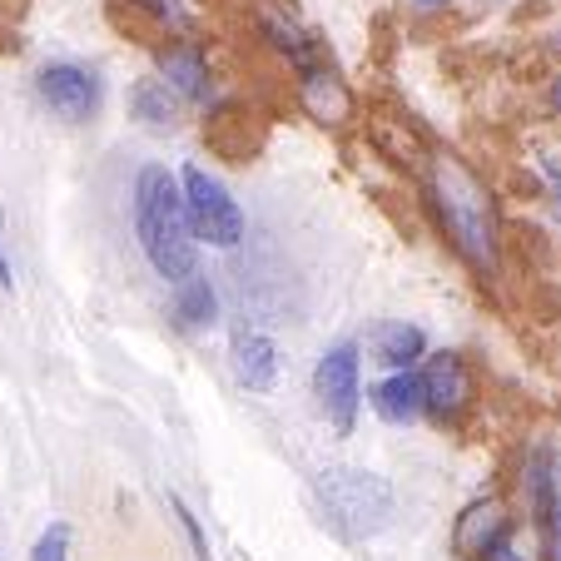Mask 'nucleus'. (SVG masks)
<instances>
[{"label": "nucleus", "mask_w": 561, "mask_h": 561, "mask_svg": "<svg viewBox=\"0 0 561 561\" xmlns=\"http://www.w3.org/2000/svg\"><path fill=\"white\" fill-rule=\"evenodd\" d=\"M135 233L149 268L164 284H184L199 259V233L190 224V199L184 184L164 164H145L135 174Z\"/></svg>", "instance_id": "obj_1"}, {"label": "nucleus", "mask_w": 561, "mask_h": 561, "mask_svg": "<svg viewBox=\"0 0 561 561\" xmlns=\"http://www.w3.org/2000/svg\"><path fill=\"white\" fill-rule=\"evenodd\" d=\"M427 190H433V209L457 254L477 274H497V214H492V194L482 190V180L467 164L437 154L427 170Z\"/></svg>", "instance_id": "obj_2"}, {"label": "nucleus", "mask_w": 561, "mask_h": 561, "mask_svg": "<svg viewBox=\"0 0 561 561\" xmlns=\"http://www.w3.org/2000/svg\"><path fill=\"white\" fill-rule=\"evenodd\" d=\"M323 492V512L333 517V527L343 537H373L388 527L392 517V488L378 472H358V467H333L318 477Z\"/></svg>", "instance_id": "obj_3"}, {"label": "nucleus", "mask_w": 561, "mask_h": 561, "mask_svg": "<svg viewBox=\"0 0 561 561\" xmlns=\"http://www.w3.org/2000/svg\"><path fill=\"white\" fill-rule=\"evenodd\" d=\"M180 184H184V199H190V224H194V233H199L204 244H214V249H233L239 239H244V209L229 199V190H224L214 174H204L199 164H190V170L180 174Z\"/></svg>", "instance_id": "obj_4"}, {"label": "nucleus", "mask_w": 561, "mask_h": 561, "mask_svg": "<svg viewBox=\"0 0 561 561\" xmlns=\"http://www.w3.org/2000/svg\"><path fill=\"white\" fill-rule=\"evenodd\" d=\"M313 392H318V408L329 417L339 433H353V417H358L363 403V363L353 343H339L318 358L313 368Z\"/></svg>", "instance_id": "obj_5"}, {"label": "nucleus", "mask_w": 561, "mask_h": 561, "mask_svg": "<svg viewBox=\"0 0 561 561\" xmlns=\"http://www.w3.org/2000/svg\"><path fill=\"white\" fill-rule=\"evenodd\" d=\"M35 90H41L45 105H50L60 119H70V125H85V119H95V110H100V80H95V70H85V65H70V60L45 65Z\"/></svg>", "instance_id": "obj_6"}, {"label": "nucleus", "mask_w": 561, "mask_h": 561, "mask_svg": "<svg viewBox=\"0 0 561 561\" xmlns=\"http://www.w3.org/2000/svg\"><path fill=\"white\" fill-rule=\"evenodd\" d=\"M512 537V517L507 507H502L497 497H477L472 507H462V517H457L453 527V551L462 561H492L497 557V547Z\"/></svg>", "instance_id": "obj_7"}, {"label": "nucleus", "mask_w": 561, "mask_h": 561, "mask_svg": "<svg viewBox=\"0 0 561 561\" xmlns=\"http://www.w3.org/2000/svg\"><path fill=\"white\" fill-rule=\"evenodd\" d=\"M423 392H427V413L457 423L467 413V403H472V373H467L462 353H447V348L433 353L423 363Z\"/></svg>", "instance_id": "obj_8"}, {"label": "nucleus", "mask_w": 561, "mask_h": 561, "mask_svg": "<svg viewBox=\"0 0 561 561\" xmlns=\"http://www.w3.org/2000/svg\"><path fill=\"white\" fill-rule=\"evenodd\" d=\"M531 522H537V537H541V557L561 561V482L551 457L531 462Z\"/></svg>", "instance_id": "obj_9"}, {"label": "nucleus", "mask_w": 561, "mask_h": 561, "mask_svg": "<svg viewBox=\"0 0 561 561\" xmlns=\"http://www.w3.org/2000/svg\"><path fill=\"white\" fill-rule=\"evenodd\" d=\"M373 413L382 417V423H392V427H408V423H417V417L427 413V392H423V373H413V368H398V373H388V378L373 388Z\"/></svg>", "instance_id": "obj_10"}, {"label": "nucleus", "mask_w": 561, "mask_h": 561, "mask_svg": "<svg viewBox=\"0 0 561 561\" xmlns=\"http://www.w3.org/2000/svg\"><path fill=\"white\" fill-rule=\"evenodd\" d=\"M368 348H373V363H382L388 373L398 368H417V358L427 353V339L417 323H398V318H388V323H378V329L368 333Z\"/></svg>", "instance_id": "obj_11"}, {"label": "nucleus", "mask_w": 561, "mask_h": 561, "mask_svg": "<svg viewBox=\"0 0 561 561\" xmlns=\"http://www.w3.org/2000/svg\"><path fill=\"white\" fill-rule=\"evenodd\" d=\"M233 368H239V382H249L254 392H268L278 378V348L268 333L244 329L233 339Z\"/></svg>", "instance_id": "obj_12"}, {"label": "nucleus", "mask_w": 561, "mask_h": 561, "mask_svg": "<svg viewBox=\"0 0 561 561\" xmlns=\"http://www.w3.org/2000/svg\"><path fill=\"white\" fill-rule=\"evenodd\" d=\"M304 105H308V115L318 119V125H343V119L353 115V95L343 90V80L339 75H329V70H318V65H308L304 70Z\"/></svg>", "instance_id": "obj_13"}, {"label": "nucleus", "mask_w": 561, "mask_h": 561, "mask_svg": "<svg viewBox=\"0 0 561 561\" xmlns=\"http://www.w3.org/2000/svg\"><path fill=\"white\" fill-rule=\"evenodd\" d=\"M180 90L170 85V80H154V75H145V80H135L129 85V115L145 119L149 129H170L174 119H180Z\"/></svg>", "instance_id": "obj_14"}, {"label": "nucleus", "mask_w": 561, "mask_h": 561, "mask_svg": "<svg viewBox=\"0 0 561 561\" xmlns=\"http://www.w3.org/2000/svg\"><path fill=\"white\" fill-rule=\"evenodd\" d=\"M159 65H164V80H170L184 100H194V105L209 100V65H204V55L194 50V45H170V50L159 55Z\"/></svg>", "instance_id": "obj_15"}, {"label": "nucleus", "mask_w": 561, "mask_h": 561, "mask_svg": "<svg viewBox=\"0 0 561 561\" xmlns=\"http://www.w3.org/2000/svg\"><path fill=\"white\" fill-rule=\"evenodd\" d=\"M174 318H180L184 329H204V323L219 318V298H214L209 278L190 274L184 284H174Z\"/></svg>", "instance_id": "obj_16"}, {"label": "nucleus", "mask_w": 561, "mask_h": 561, "mask_svg": "<svg viewBox=\"0 0 561 561\" xmlns=\"http://www.w3.org/2000/svg\"><path fill=\"white\" fill-rule=\"evenodd\" d=\"M65 551H70V527H65V522H50V527L41 531V541H35L31 561H65Z\"/></svg>", "instance_id": "obj_17"}, {"label": "nucleus", "mask_w": 561, "mask_h": 561, "mask_svg": "<svg viewBox=\"0 0 561 561\" xmlns=\"http://www.w3.org/2000/svg\"><path fill=\"white\" fill-rule=\"evenodd\" d=\"M170 507H174V517H180V527L190 531V541H194V557H199V561H209V541H204V531H199V517H194V512L184 507L180 497H170Z\"/></svg>", "instance_id": "obj_18"}, {"label": "nucleus", "mask_w": 561, "mask_h": 561, "mask_svg": "<svg viewBox=\"0 0 561 561\" xmlns=\"http://www.w3.org/2000/svg\"><path fill=\"white\" fill-rule=\"evenodd\" d=\"M492 561H531V557H522L517 537H507V541H502V547H497V557H492Z\"/></svg>", "instance_id": "obj_19"}, {"label": "nucleus", "mask_w": 561, "mask_h": 561, "mask_svg": "<svg viewBox=\"0 0 561 561\" xmlns=\"http://www.w3.org/2000/svg\"><path fill=\"white\" fill-rule=\"evenodd\" d=\"M417 11H443V5H453V0H413Z\"/></svg>", "instance_id": "obj_20"}, {"label": "nucleus", "mask_w": 561, "mask_h": 561, "mask_svg": "<svg viewBox=\"0 0 561 561\" xmlns=\"http://www.w3.org/2000/svg\"><path fill=\"white\" fill-rule=\"evenodd\" d=\"M551 100H557V110H561V80H557V90H551Z\"/></svg>", "instance_id": "obj_21"}]
</instances>
